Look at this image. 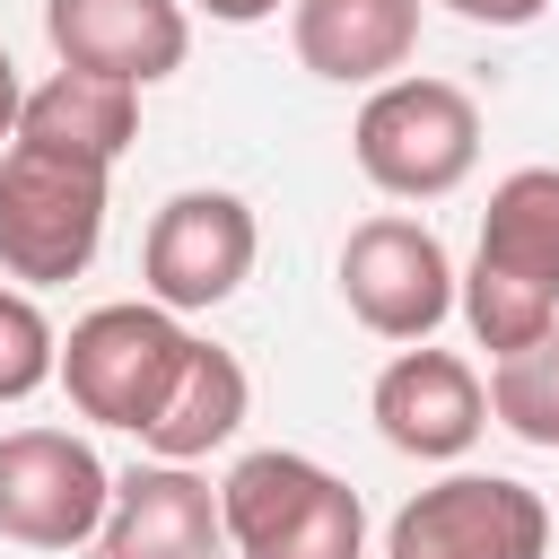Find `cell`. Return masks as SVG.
<instances>
[{"instance_id":"cell-1","label":"cell","mask_w":559,"mask_h":559,"mask_svg":"<svg viewBox=\"0 0 559 559\" xmlns=\"http://www.w3.org/2000/svg\"><path fill=\"white\" fill-rule=\"evenodd\" d=\"M454 306L489 358H515L559 332V166H515L489 192Z\"/></svg>"},{"instance_id":"cell-2","label":"cell","mask_w":559,"mask_h":559,"mask_svg":"<svg viewBox=\"0 0 559 559\" xmlns=\"http://www.w3.org/2000/svg\"><path fill=\"white\" fill-rule=\"evenodd\" d=\"M192 349H201V332H183V314H166L157 297H122V306H96V314L70 323V341H61V393H70L79 419L148 437V419L183 384Z\"/></svg>"},{"instance_id":"cell-3","label":"cell","mask_w":559,"mask_h":559,"mask_svg":"<svg viewBox=\"0 0 559 559\" xmlns=\"http://www.w3.org/2000/svg\"><path fill=\"white\" fill-rule=\"evenodd\" d=\"M218 524H227L236 559H367L358 489L288 445H253L218 480Z\"/></svg>"},{"instance_id":"cell-4","label":"cell","mask_w":559,"mask_h":559,"mask_svg":"<svg viewBox=\"0 0 559 559\" xmlns=\"http://www.w3.org/2000/svg\"><path fill=\"white\" fill-rule=\"evenodd\" d=\"M105 183H114V166H96V157L9 140L0 148V271L26 288L79 280L105 245Z\"/></svg>"},{"instance_id":"cell-5","label":"cell","mask_w":559,"mask_h":559,"mask_svg":"<svg viewBox=\"0 0 559 559\" xmlns=\"http://www.w3.org/2000/svg\"><path fill=\"white\" fill-rule=\"evenodd\" d=\"M358 175L393 201H445L480 166V105L454 79H384L349 122Z\"/></svg>"},{"instance_id":"cell-6","label":"cell","mask_w":559,"mask_h":559,"mask_svg":"<svg viewBox=\"0 0 559 559\" xmlns=\"http://www.w3.org/2000/svg\"><path fill=\"white\" fill-rule=\"evenodd\" d=\"M253 253H262L253 201H236L218 183H192V192L157 201L148 245H140V280H148V297L166 314H210L253 280Z\"/></svg>"},{"instance_id":"cell-7","label":"cell","mask_w":559,"mask_h":559,"mask_svg":"<svg viewBox=\"0 0 559 559\" xmlns=\"http://www.w3.org/2000/svg\"><path fill=\"white\" fill-rule=\"evenodd\" d=\"M454 288H463V271L445 262L437 227H419V218H402V210L358 218L349 245H341V297H349V314H358L376 341H411V349H419V341L454 314Z\"/></svg>"},{"instance_id":"cell-8","label":"cell","mask_w":559,"mask_h":559,"mask_svg":"<svg viewBox=\"0 0 559 559\" xmlns=\"http://www.w3.org/2000/svg\"><path fill=\"white\" fill-rule=\"evenodd\" d=\"M114 472L70 428H9L0 437V542L17 550H79L105 533Z\"/></svg>"},{"instance_id":"cell-9","label":"cell","mask_w":559,"mask_h":559,"mask_svg":"<svg viewBox=\"0 0 559 559\" xmlns=\"http://www.w3.org/2000/svg\"><path fill=\"white\" fill-rule=\"evenodd\" d=\"M384 559H550V507L507 472H445L384 524Z\"/></svg>"},{"instance_id":"cell-10","label":"cell","mask_w":559,"mask_h":559,"mask_svg":"<svg viewBox=\"0 0 559 559\" xmlns=\"http://www.w3.org/2000/svg\"><path fill=\"white\" fill-rule=\"evenodd\" d=\"M367 411H376V428H384V445L393 454H419V463H454V454H472L480 445V428H489V384L472 376V358H454V349H402L384 376H376V393H367Z\"/></svg>"},{"instance_id":"cell-11","label":"cell","mask_w":559,"mask_h":559,"mask_svg":"<svg viewBox=\"0 0 559 559\" xmlns=\"http://www.w3.org/2000/svg\"><path fill=\"white\" fill-rule=\"evenodd\" d=\"M44 35H52L61 70L122 79V87H157L192 52L183 0H44Z\"/></svg>"},{"instance_id":"cell-12","label":"cell","mask_w":559,"mask_h":559,"mask_svg":"<svg viewBox=\"0 0 559 559\" xmlns=\"http://www.w3.org/2000/svg\"><path fill=\"white\" fill-rule=\"evenodd\" d=\"M227 524H218V489L192 463H140L114 480L96 559H218Z\"/></svg>"},{"instance_id":"cell-13","label":"cell","mask_w":559,"mask_h":559,"mask_svg":"<svg viewBox=\"0 0 559 559\" xmlns=\"http://www.w3.org/2000/svg\"><path fill=\"white\" fill-rule=\"evenodd\" d=\"M288 44L332 87H384L419 52V0H297Z\"/></svg>"},{"instance_id":"cell-14","label":"cell","mask_w":559,"mask_h":559,"mask_svg":"<svg viewBox=\"0 0 559 559\" xmlns=\"http://www.w3.org/2000/svg\"><path fill=\"white\" fill-rule=\"evenodd\" d=\"M17 140H44V148H70V157L114 166V157L140 140V87H122V79H87V70H52V79L26 96Z\"/></svg>"},{"instance_id":"cell-15","label":"cell","mask_w":559,"mask_h":559,"mask_svg":"<svg viewBox=\"0 0 559 559\" xmlns=\"http://www.w3.org/2000/svg\"><path fill=\"white\" fill-rule=\"evenodd\" d=\"M245 411H253V384H245V358L236 349H218V341H201L192 349V367H183V384L166 393V411L148 419V463H201L210 445H227L236 428H245Z\"/></svg>"},{"instance_id":"cell-16","label":"cell","mask_w":559,"mask_h":559,"mask_svg":"<svg viewBox=\"0 0 559 559\" xmlns=\"http://www.w3.org/2000/svg\"><path fill=\"white\" fill-rule=\"evenodd\" d=\"M489 419L542 454H559V332H542L515 358H489Z\"/></svg>"},{"instance_id":"cell-17","label":"cell","mask_w":559,"mask_h":559,"mask_svg":"<svg viewBox=\"0 0 559 559\" xmlns=\"http://www.w3.org/2000/svg\"><path fill=\"white\" fill-rule=\"evenodd\" d=\"M61 376V332L26 288H0V402H26Z\"/></svg>"},{"instance_id":"cell-18","label":"cell","mask_w":559,"mask_h":559,"mask_svg":"<svg viewBox=\"0 0 559 559\" xmlns=\"http://www.w3.org/2000/svg\"><path fill=\"white\" fill-rule=\"evenodd\" d=\"M454 17H472V26H533L550 0H445Z\"/></svg>"},{"instance_id":"cell-19","label":"cell","mask_w":559,"mask_h":559,"mask_svg":"<svg viewBox=\"0 0 559 559\" xmlns=\"http://www.w3.org/2000/svg\"><path fill=\"white\" fill-rule=\"evenodd\" d=\"M201 17H218V26H262V17H280V0H192Z\"/></svg>"},{"instance_id":"cell-20","label":"cell","mask_w":559,"mask_h":559,"mask_svg":"<svg viewBox=\"0 0 559 559\" xmlns=\"http://www.w3.org/2000/svg\"><path fill=\"white\" fill-rule=\"evenodd\" d=\"M17 114H26V87H17V61L0 44V140H17Z\"/></svg>"}]
</instances>
